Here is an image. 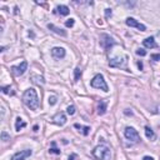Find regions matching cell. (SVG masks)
Listing matches in <instances>:
<instances>
[{
    "instance_id": "1",
    "label": "cell",
    "mask_w": 160,
    "mask_h": 160,
    "mask_svg": "<svg viewBox=\"0 0 160 160\" xmlns=\"http://www.w3.org/2000/svg\"><path fill=\"white\" fill-rule=\"evenodd\" d=\"M23 103L30 110H38V108L40 106V100L36 90L33 89V88H29V89L25 90L23 94Z\"/></svg>"
},
{
    "instance_id": "2",
    "label": "cell",
    "mask_w": 160,
    "mask_h": 160,
    "mask_svg": "<svg viewBox=\"0 0 160 160\" xmlns=\"http://www.w3.org/2000/svg\"><path fill=\"white\" fill-rule=\"evenodd\" d=\"M92 154L96 160H110L111 158L110 148L105 144H101V145H98L96 148H94Z\"/></svg>"
},
{
    "instance_id": "3",
    "label": "cell",
    "mask_w": 160,
    "mask_h": 160,
    "mask_svg": "<svg viewBox=\"0 0 160 160\" xmlns=\"http://www.w3.org/2000/svg\"><path fill=\"white\" fill-rule=\"evenodd\" d=\"M92 86L95 88V89H100L103 90V92H109V88H108V84H106V81L104 79V76H103L101 74H96L95 76L93 78L92 80Z\"/></svg>"
},
{
    "instance_id": "4",
    "label": "cell",
    "mask_w": 160,
    "mask_h": 160,
    "mask_svg": "<svg viewBox=\"0 0 160 160\" xmlns=\"http://www.w3.org/2000/svg\"><path fill=\"white\" fill-rule=\"evenodd\" d=\"M115 40L113 39V36H110L109 34H100V46H101L104 50H106V51H109L113 46L115 45Z\"/></svg>"
},
{
    "instance_id": "5",
    "label": "cell",
    "mask_w": 160,
    "mask_h": 160,
    "mask_svg": "<svg viewBox=\"0 0 160 160\" xmlns=\"http://www.w3.org/2000/svg\"><path fill=\"white\" fill-rule=\"evenodd\" d=\"M124 136L126 138L129 142L131 143H138V142H140V135H139V133L134 129V128H131V126H128V128H125V130H124Z\"/></svg>"
},
{
    "instance_id": "6",
    "label": "cell",
    "mask_w": 160,
    "mask_h": 160,
    "mask_svg": "<svg viewBox=\"0 0 160 160\" xmlns=\"http://www.w3.org/2000/svg\"><path fill=\"white\" fill-rule=\"evenodd\" d=\"M126 64H128V56H123V58H114L110 59L109 65L111 68H124L126 69Z\"/></svg>"
},
{
    "instance_id": "7",
    "label": "cell",
    "mask_w": 160,
    "mask_h": 160,
    "mask_svg": "<svg viewBox=\"0 0 160 160\" xmlns=\"http://www.w3.org/2000/svg\"><path fill=\"white\" fill-rule=\"evenodd\" d=\"M31 155H33V150L31 149H25V150H21V151L15 153V154L11 156V160H25V159H28Z\"/></svg>"
},
{
    "instance_id": "8",
    "label": "cell",
    "mask_w": 160,
    "mask_h": 160,
    "mask_svg": "<svg viewBox=\"0 0 160 160\" xmlns=\"http://www.w3.org/2000/svg\"><path fill=\"white\" fill-rule=\"evenodd\" d=\"M26 70H28V61H21L20 65H18V67H11V73L15 76H20Z\"/></svg>"
},
{
    "instance_id": "9",
    "label": "cell",
    "mask_w": 160,
    "mask_h": 160,
    "mask_svg": "<svg viewBox=\"0 0 160 160\" xmlns=\"http://www.w3.org/2000/svg\"><path fill=\"white\" fill-rule=\"evenodd\" d=\"M125 24L128 25V26L130 28H136V29H139L140 31H145L146 30V26L144 24H140L138 20H135L134 18H126V20H125Z\"/></svg>"
},
{
    "instance_id": "10",
    "label": "cell",
    "mask_w": 160,
    "mask_h": 160,
    "mask_svg": "<svg viewBox=\"0 0 160 160\" xmlns=\"http://www.w3.org/2000/svg\"><path fill=\"white\" fill-rule=\"evenodd\" d=\"M51 55L54 59H58V60H60V59H64L65 55H67V51H65L64 48H59V46H55V48L51 49Z\"/></svg>"
},
{
    "instance_id": "11",
    "label": "cell",
    "mask_w": 160,
    "mask_h": 160,
    "mask_svg": "<svg viewBox=\"0 0 160 160\" xmlns=\"http://www.w3.org/2000/svg\"><path fill=\"white\" fill-rule=\"evenodd\" d=\"M67 120H68V119H67V115H65L64 113H58V114H55L54 118H53V121H54V124L60 125V126L65 125Z\"/></svg>"
},
{
    "instance_id": "12",
    "label": "cell",
    "mask_w": 160,
    "mask_h": 160,
    "mask_svg": "<svg viewBox=\"0 0 160 160\" xmlns=\"http://www.w3.org/2000/svg\"><path fill=\"white\" fill-rule=\"evenodd\" d=\"M143 45L145 46V48H148V49H154V48H158V44L155 43L154 36H149V38H146V39L143 41Z\"/></svg>"
},
{
    "instance_id": "13",
    "label": "cell",
    "mask_w": 160,
    "mask_h": 160,
    "mask_svg": "<svg viewBox=\"0 0 160 160\" xmlns=\"http://www.w3.org/2000/svg\"><path fill=\"white\" fill-rule=\"evenodd\" d=\"M48 29H49V30H51L53 33H55V34H58V35H60V36H67V35H68L67 31L63 30L61 28L55 26L54 24H48Z\"/></svg>"
},
{
    "instance_id": "14",
    "label": "cell",
    "mask_w": 160,
    "mask_h": 160,
    "mask_svg": "<svg viewBox=\"0 0 160 160\" xmlns=\"http://www.w3.org/2000/svg\"><path fill=\"white\" fill-rule=\"evenodd\" d=\"M56 11H58L61 16H67V15H69V13H70V10H69V8L67 5H58L56 6Z\"/></svg>"
},
{
    "instance_id": "15",
    "label": "cell",
    "mask_w": 160,
    "mask_h": 160,
    "mask_svg": "<svg viewBox=\"0 0 160 160\" xmlns=\"http://www.w3.org/2000/svg\"><path fill=\"white\" fill-rule=\"evenodd\" d=\"M106 108H108V105H106V103L104 100H100L98 103V115H104L106 113Z\"/></svg>"
},
{
    "instance_id": "16",
    "label": "cell",
    "mask_w": 160,
    "mask_h": 160,
    "mask_svg": "<svg viewBox=\"0 0 160 160\" xmlns=\"http://www.w3.org/2000/svg\"><path fill=\"white\" fill-rule=\"evenodd\" d=\"M31 81H33L34 84H36V85H44L45 84V80H44L43 76H40V75H31Z\"/></svg>"
},
{
    "instance_id": "17",
    "label": "cell",
    "mask_w": 160,
    "mask_h": 160,
    "mask_svg": "<svg viewBox=\"0 0 160 160\" xmlns=\"http://www.w3.org/2000/svg\"><path fill=\"white\" fill-rule=\"evenodd\" d=\"M74 128L79 129L84 136L89 135V133H90V126H83V125H80V124H78V123H76V124H74Z\"/></svg>"
},
{
    "instance_id": "18",
    "label": "cell",
    "mask_w": 160,
    "mask_h": 160,
    "mask_svg": "<svg viewBox=\"0 0 160 160\" xmlns=\"http://www.w3.org/2000/svg\"><path fill=\"white\" fill-rule=\"evenodd\" d=\"M26 126V123L21 119L20 117H18L16 118V123H15V130L16 131H20L21 129H24V128Z\"/></svg>"
},
{
    "instance_id": "19",
    "label": "cell",
    "mask_w": 160,
    "mask_h": 160,
    "mask_svg": "<svg viewBox=\"0 0 160 160\" xmlns=\"http://www.w3.org/2000/svg\"><path fill=\"white\" fill-rule=\"evenodd\" d=\"M145 135L150 140H154L155 139V133L153 131V129L150 126H145Z\"/></svg>"
},
{
    "instance_id": "20",
    "label": "cell",
    "mask_w": 160,
    "mask_h": 160,
    "mask_svg": "<svg viewBox=\"0 0 160 160\" xmlns=\"http://www.w3.org/2000/svg\"><path fill=\"white\" fill-rule=\"evenodd\" d=\"M0 93L8 94V95H15V92L11 90V86H0Z\"/></svg>"
},
{
    "instance_id": "21",
    "label": "cell",
    "mask_w": 160,
    "mask_h": 160,
    "mask_svg": "<svg viewBox=\"0 0 160 160\" xmlns=\"http://www.w3.org/2000/svg\"><path fill=\"white\" fill-rule=\"evenodd\" d=\"M80 76H81V69H80V67H76L74 70V81L75 83L80 80Z\"/></svg>"
},
{
    "instance_id": "22",
    "label": "cell",
    "mask_w": 160,
    "mask_h": 160,
    "mask_svg": "<svg viewBox=\"0 0 160 160\" xmlns=\"http://www.w3.org/2000/svg\"><path fill=\"white\" fill-rule=\"evenodd\" d=\"M49 153L50 154H56V155H60V149L55 148V142L51 143V148L49 149Z\"/></svg>"
},
{
    "instance_id": "23",
    "label": "cell",
    "mask_w": 160,
    "mask_h": 160,
    "mask_svg": "<svg viewBox=\"0 0 160 160\" xmlns=\"http://www.w3.org/2000/svg\"><path fill=\"white\" fill-rule=\"evenodd\" d=\"M48 103H49V105H50V106H54V105L56 104V103H58V96H56V95H51V96H49Z\"/></svg>"
},
{
    "instance_id": "24",
    "label": "cell",
    "mask_w": 160,
    "mask_h": 160,
    "mask_svg": "<svg viewBox=\"0 0 160 160\" xmlns=\"http://www.w3.org/2000/svg\"><path fill=\"white\" fill-rule=\"evenodd\" d=\"M0 140H3V142H9V140H10V135H9L6 131H1V133H0Z\"/></svg>"
},
{
    "instance_id": "25",
    "label": "cell",
    "mask_w": 160,
    "mask_h": 160,
    "mask_svg": "<svg viewBox=\"0 0 160 160\" xmlns=\"http://www.w3.org/2000/svg\"><path fill=\"white\" fill-rule=\"evenodd\" d=\"M67 113L69 115H74L75 114V106L74 105H69L68 109H67Z\"/></svg>"
},
{
    "instance_id": "26",
    "label": "cell",
    "mask_w": 160,
    "mask_h": 160,
    "mask_svg": "<svg viewBox=\"0 0 160 160\" xmlns=\"http://www.w3.org/2000/svg\"><path fill=\"white\" fill-rule=\"evenodd\" d=\"M74 23H75L74 19H68V20L65 21V26H67V28H73L74 26Z\"/></svg>"
},
{
    "instance_id": "27",
    "label": "cell",
    "mask_w": 160,
    "mask_h": 160,
    "mask_svg": "<svg viewBox=\"0 0 160 160\" xmlns=\"http://www.w3.org/2000/svg\"><path fill=\"white\" fill-rule=\"evenodd\" d=\"M136 55H139V56H145V55H146V50H144V49H138V50H136Z\"/></svg>"
},
{
    "instance_id": "28",
    "label": "cell",
    "mask_w": 160,
    "mask_h": 160,
    "mask_svg": "<svg viewBox=\"0 0 160 160\" xmlns=\"http://www.w3.org/2000/svg\"><path fill=\"white\" fill-rule=\"evenodd\" d=\"M111 14H113L111 9H105V18H106V19L110 18V16H111Z\"/></svg>"
},
{
    "instance_id": "29",
    "label": "cell",
    "mask_w": 160,
    "mask_h": 160,
    "mask_svg": "<svg viewBox=\"0 0 160 160\" xmlns=\"http://www.w3.org/2000/svg\"><path fill=\"white\" fill-rule=\"evenodd\" d=\"M151 59L154 61H159L160 60V54H153L151 55Z\"/></svg>"
},
{
    "instance_id": "30",
    "label": "cell",
    "mask_w": 160,
    "mask_h": 160,
    "mask_svg": "<svg viewBox=\"0 0 160 160\" xmlns=\"http://www.w3.org/2000/svg\"><path fill=\"white\" fill-rule=\"evenodd\" d=\"M76 159V154H71V155H69V158L68 160H75Z\"/></svg>"
},
{
    "instance_id": "31",
    "label": "cell",
    "mask_w": 160,
    "mask_h": 160,
    "mask_svg": "<svg viewBox=\"0 0 160 160\" xmlns=\"http://www.w3.org/2000/svg\"><path fill=\"white\" fill-rule=\"evenodd\" d=\"M138 68H139V70H143V63L142 61H138Z\"/></svg>"
},
{
    "instance_id": "32",
    "label": "cell",
    "mask_w": 160,
    "mask_h": 160,
    "mask_svg": "<svg viewBox=\"0 0 160 160\" xmlns=\"http://www.w3.org/2000/svg\"><path fill=\"white\" fill-rule=\"evenodd\" d=\"M143 160H154V158L153 156H144Z\"/></svg>"
},
{
    "instance_id": "33",
    "label": "cell",
    "mask_w": 160,
    "mask_h": 160,
    "mask_svg": "<svg viewBox=\"0 0 160 160\" xmlns=\"http://www.w3.org/2000/svg\"><path fill=\"white\" fill-rule=\"evenodd\" d=\"M124 113H125V115H133V113L129 111V109H128V110H125Z\"/></svg>"
},
{
    "instance_id": "34",
    "label": "cell",
    "mask_w": 160,
    "mask_h": 160,
    "mask_svg": "<svg viewBox=\"0 0 160 160\" xmlns=\"http://www.w3.org/2000/svg\"><path fill=\"white\" fill-rule=\"evenodd\" d=\"M5 49H6V46H0V54H1V53L4 51Z\"/></svg>"
},
{
    "instance_id": "35",
    "label": "cell",
    "mask_w": 160,
    "mask_h": 160,
    "mask_svg": "<svg viewBox=\"0 0 160 160\" xmlns=\"http://www.w3.org/2000/svg\"><path fill=\"white\" fill-rule=\"evenodd\" d=\"M33 130H34V131H38V130H39V126H38V125H34Z\"/></svg>"
},
{
    "instance_id": "36",
    "label": "cell",
    "mask_w": 160,
    "mask_h": 160,
    "mask_svg": "<svg viewBox=\"0 0 160 160\" xmlns=\"http://www.w3.org/2000/svg\"><path fill=\"white\" fill-rule=\"evenodd\" d=\"M1 33H3V28L0 26V34H1Z\"/></svg>"
}]
</instances>
